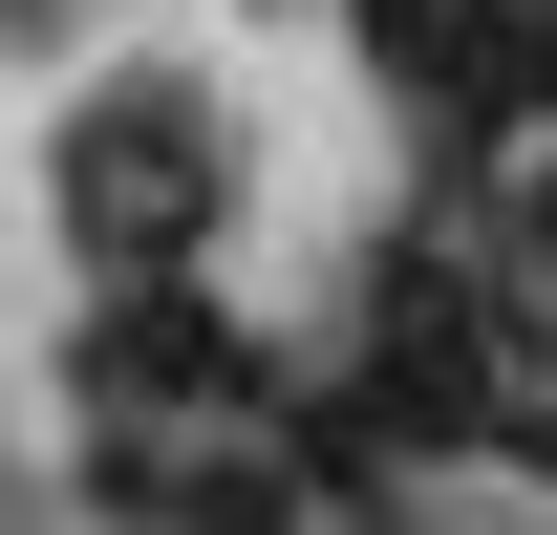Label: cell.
<instances>
[{
	"label": "cell",
	"mask_w": 557,
	"mask_h": 535,
	"mask_svg": "<svg viewBox=\"0 0 557 535\" xmlns=\"http://www.w3.org/2000/svg\"><path fill=\"white\" fill-rule=\"evenodd\" d=\"M65 214H86V258H108V278H194V236H214V129H194V86H129V108H86Z\"/></svg>",
	"instance_id": "obj_1"
},
{
	"label": "cell",
	"mask_w": 557,
	"mask_h": 535,
	"mask_svg": "<svg viewBox=\"0 0 557 535\" xmlns=\"http://www.w3.org/2000/svg\"><path fill=\"white\" fill-rule=\"evenodd\" d=\"M86 407H129V428H172V407H194V428H278V364L214 322L194 278H129V300L86 322Z\"/></svg>",
	"instance_id": "obj_2"
}]
</instances>
